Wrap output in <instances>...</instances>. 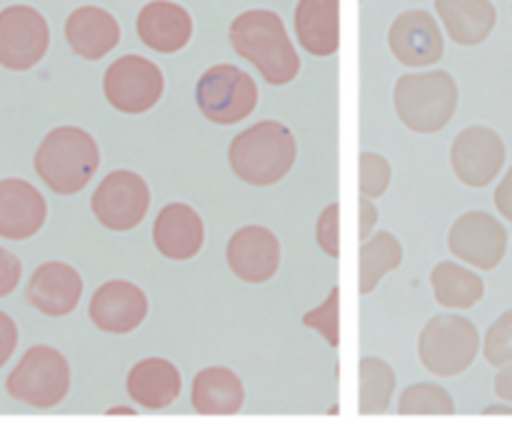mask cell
Instances as JSON below:
<instances>
[{
    "instance_id": "3",
    "label": "cell",
    "mask_w": 512,
    "mask_h": 440,
    "mask_svg": "<svg viewBox=\"0 0 512 440\" xmlns=\"http://www.w3.org/2000/svg\"><path fill=\"white\" fill-rule=\"evenodd\" d=\"M298 158V143L288 125L278 120H260L253 128L233 138L228 160L238 180L268 188L290 173Z\"/></svg>"
},
{
    "instance_id": "37",
    "label": "cell",
    "mask_w": 512,
    "mask_h": 440,
    "mask_svg": "<svg viewBox=\"0 0 512 440\" xmlns=\"http://www.w3.org/2000/svg\"><path fill=\"white\" fill-rule=\"evenodd\" d=\"M495 395H498L503 403L512 405V365H505L498 373V378H495Z\"/></svg>"
},
{
    "instance_id": "34",
    "label": "cell",
    "mask_w": 512,
    "mask_h": 440,
    "mask_svg": "<svg viewBox=\"0 0 512 440\" xmlns=\"http://www.w3.org/2000/svg\"><path fill=\"white\" fill-rule=\"evenodd\" d=\"M15 345H18V325L8 313L0 310V368L13 358Z\"/></svg>"
},
{
    "instance_id": "29",
    "label": "cell",
    "mask_w": 512,
    "mask_h": 440,
    "mask_svg": "<svg viewBox=\"0 0 512 440\" xmlns=\"http://www.w3.org/2000/svg\"><path fill=\"white\" fill-rule=\"evenodd\" d=\"M485 360L495 368L512 365V310L500 315L483 338Z\"/></svg>"
},
{
    "instance_id": "18",
    "label": "cell",
    "mask_w": 512,
    "mask_h": 440,
    "mask_svg": "<svg viewBox=\"0 0 512 440\" xmlns=\"http://www.w3.org/2000/svg\"><path fill=\"white\" fill-rule=\"evenodd\" d=\"M135 30L150 50L173 55L193 38V18L183 5L170 3V0H150L138 13Z\"/></svg>"
},
{
    "instance_id": "32",
    "label": "cell",
    "mask_w": 512,
    "mask_h": 440,
    "mask_svg": "<svg viewBox=\"0 0 512 440\" xmlns=\"http://www.w3.org/2000/svg\"><path fill=\"white\" fill-rule=\"evenodd\" d=\"M315 240L328 258H340V205L330 203L315 225Z\"/></svg>"
},
{
    "instance_id": "35",
    "label": "cell",
    "mask_w": 512,
    "mask_h": 440,
    "mask_svg": "<svg viewBox=\"0 0 512 440\" xmlns=\"http://www.w3.org/2000/svg\"><path fill=\"white\" fill-rule=\"evenodd\" d=\"M493 203L498 208V213L512 223V165L508 168V173H505V178L498 183V188H495Z\"/></svg>"
},
{
    "instance_id": "21",
    "label": "cell",
    "mask_w": 512,
    "mask_h": 440,
    "mask_svg": "<svg viewBox=\"0 0 512 440\" xmlns=\"http://www.w3.org/2000/svg\"><path fill=\"white\" fill-rule=\"evenodd\" d=\"M183 375L178 365L165 358H145L130 368L125 390L130 400L145 410H163L178 400Z\"/></svg>"
},
{
    "instance_id": "10",
    "label": "cell",
    "mask_w": 512,
    "mask_h": 440,
    "mask_svg": "<svg viewBox=\"0 0 512 440\" xmlns=\"http://www.w3.org/2000/svg\"><path fill=\"white\" fill-rule=\"evenodd\" d=\"M50 45V28L43 13L30 5L0 10V65L15 73L35 68Z\"/></svg>"
},
{
    "instance_id": "20",
    "label": "cell",
    "mask_w": 512,
    "mask_h": 440,
    "mask_svg": "<svg viewBox=\"0 0 512 440\" xmlns=\"http://www.w3.org/2000/svg\"><path fill=\"white\" fill-rule=\"evenodd\" d=\"M65 40L78 58L100 60L118 48L120 25L105 8L80 5L65 20Z\"/></svg>"
},
{
    "instance_id": "19",
    "label": "cell",
    "mask_w": 512,
    "mask_h": 440,
    "mask_svg": "<svg viewBox=\"0 0 512 440\" xmlns=\"http://www.w3.org/2000/svg\"><path fill=\"white\" fill-rule=\"evenodd\" d=\"M153 243L168 260H190L203 250L205 225L188 203H168L153 223Z\"/></svg>"
},
{
    "instance_id": "5",
    "label": "cell",
    "mask_w": 512,
    "mask_h": 440,
    "mask_svg": "<svg viewBox=\"0 0 512 440\" xmlns=\"http://www.w3.org/2000/svg\"><path fill=\"white\" fill-rule=\"evenodd\" d=\"M5 390L18 403L48 410L63 403L70 390V365L65 355L53 345H33L23 353L8 380Z\"/></svg>"
},
{
    "instance_id": "2",
    "label": "cell",
    "mask_w": 512,
    "mask_h": 440,
    "mask_svg": "<svg viewBox=\"0 0 512 440\" xmlns=\"http://www.w3.org/2000/svg\"><path fill=\"white\" fill-rule=\"evenodd\" d=\"M35 173L58 195H75L88 188L100 168V148L88 130L60 125L50 130L35 150Z\"/></svg>"
},
{
    "instance_id": "22",
    "label": "cell",
    "mask_w": 512,
    "mask_h": 440,
    "mask_svg": "<svg viewBox=\"0 0 512 440\" xmlns=\"http://www.w3.org/2000/svg\"><path fill=\"white\" fill-rule=\"evenodd\" d=\"M298 43L315 58L340 50V0H298L295 8Z\"/></svg>"
},
{
    "instance_id": "11",
    "label": "cell",
    "mask_w": 512,
    "mask_h": 440,
    "mask_svg": "<svg viewBox=\"0 0 512 440\" xmlns=\"http://www.w3.org/2000/svg\"><path fill=\"white\" fill-rule=\"evenodd\" d=\"M505 158V140L488 125H470L460 130L450 145L453 173L468 188H485L493 183L503 170Z\"/></svg>"
},
{
    "instance_id": "25",
    "label": "cell",
    "mask_w": 512,
    "mask_h": 440,
    "mask_svg": "<svg viewBox=\"0 0 512 440\" xmlns=\"http://www.w3.org/2000/svg\"><path fill=\"white\" fill-rule=\"evenodd\" d=\"M430 283H433L435 300L453 310L475 308L485 295V280L475 270L453 263V260H443L435 265L430 273Z\"/></svg>"
},
{
    "instance_id": "36",
    "label": "cell",
    "mask_w": 512,
    "mask_h": 440,
    "mask_svg": "<svg viewBox=\"0 0 512 440\" xmlns=\"http://www.w3.org/2000/svg\"><path fill=\"white\" fill-rule=\"evenodd\" d=\"M375 225H378V208H375L373 198L363 195L360 198V238H370Z\"/></svg>"
},
{
    "instance_id": "14",
    "label": "cell",
    "mask_w": 512,
    "mask_h": 440,
    "mask_svg": "<svg viewBox=\"0 0 512 440\" xmlns=\"http://www.w3.org/2000/svg\"><path fill=\"white\" fill-rule=\"evenodd\" d=\"M233 275L245 283H268L280 268V240L265 225H245L235 230L225 248Z\"/></svg>"
},
{
    "instance_id": "24",
    "label": "cell",
    "mask_w": 512,
    "mask_h": 440,
    "mask_svg": "<svg viewBox=\"0 0 512 440\" xmlns=\"http://www.w3.org/2000/svg\"><path fill=\"white\" fill-rule=\"evenodd\" d=\"M435 10L458 45L485 43L498 23L493 0H435Z\"/></svg>"
},
{
    "instance_id": "23",
    "label": "cell",
    "mask_w": 512,
    "mask_h": 440,
    "mask_svg": "<svg viewBox=\"0 0 512 440\" xmlns=\"http://www.w3.org/2000/svg\"><path fill=\"white\" fill-rule=\"evenodd\" d=\"M190 403L200 415H235L243 410L245 388L235 370L225 365H210L193 378Z\"/></svg>"
},
{
    "instance_id": "30",
    "label": "cell",
    "mask_w": 512,
    "mask_h": 440,
    "mask_svg": "<svg viewBox=\"0 0 512 440\" xmlns=\"http://www.w3.org/2000/svg\"><path fill=\"white\" fill-rule=\"evenodd\" d=\"M393 180V168L380 153L365 150L360 155V193L368 198H380Z\"/></svg>"
},
{
    "instance_id": "6",
    "label": "cell",
    "mask_w": 512,
    "mask_h": 440,
    "mask_svg": "<svg viewBox=\"0 0 512 440\" xmlns=\"http://www.w3.org/2000/svg\"><path fill=\"white\" fill-rule=\"evenodd\" d=\"M478 350V325L463 315H435L425 323L418 340L420 363L438 378L465 373L478 358Z\"/></svg>"
},
{
    "instance_id": "1",
    "label": "cell",
    "mask_w": 512,
    "mask_h": 440,
    "mask_svg": "<svg viewBox=\"0 0 512 440\" xmlns=\"http://www.w3.org/2000/svg\"><path fill=\"white\" fill-rule=\"evenodd\" d=\"M230 45L243 60L253 63L270 85H288L300 73V55L273 10H245L230 23Z\"/></svg>"
},
{
    "instance_id": "28",
    "label": "cell",
    "mask_w": 512,
    "mask_h": 440,
    "mask_svg": "<svg viewBox=\"0 0 512 440\" xmlns=\"http://www.w3.org/2000/svg\"><path fill=\"white\" fill-rule=\"evenodd\" d=\"M398 410L403 415H453L455 400L443 385L415 383L403 390Z\"/></svg>"
},
{
    "instance_id": "8",
    "label": "cell",
    "mask_w": 512,
    "mask_h": 440,
    "mask_svg": "<svg viewBox=\"0 0 512 440\" xmlns=\"http://www.w3.org/2000/svg\"><path fill=\"white\" fill-rule=\"evenodd\" d=\"M163 70L143 55H123L113 60L103 75L105 100L118 113L140 115L148 113L163 98Z\"/></svg>"
},
{
    "instance_id": "13",
    "label": "cell",
    "mask_w": 512,
    "mask_h": 440,
    "mask_svg": "<svg viewBox=\"0 0 512 440\" xmlns=\"http://www.w3.org/2000/svg\"><path fill=\"white\" fill-rule=\"evenodd\" d=\"M390 53L408 68H428L445 53L440 25L428 10H405L393 20L388 30Z\"/></svg>"
},
{
    "instance_id": "31",
    "label": "cell",
    "mask_w": 512,
    "mask_h": 440,
    "mask_svg": "<svg viewBox=\"0 0 512 440\" xmlns=\"http://www.w3.org/2000/svg\"><path fill=\"white\" fill-rule=\"evenodd\" d=\"M338 300H340L338 288H333V290H330L328 300H325V303L320 305V308L310 310V313L303 318V323L308 325V328H315V330H318V333L325 335V340H328L330 348H338V345H340Z\"/></svg>"
},
{
    "instance_id": "27",
    "label": "cell",
    "mask_w": 512,
    "mask_h": 440,
    "mask_svg": "<svg viewBox=\"0 0 512 440\" xmlns=\"http://www.w3.org/2000/svg\"><path fill=\"white\" fill-rule=\"evenodd\" d=\"M395 370L383 358L360 360V413L383 415L395 395Z\"/></svg>"
},
{
    "instance_id": "9",
    "label": "cell",
    "mask_w": 512,
    "mask_h": 440,
    "mask_svg": "<svg viewBox=\"0 0 512 440\" xmlns=\"http://www.w3.org/2000/svg\"><path fill=\"white\" fill-rule=\"evenodd\" d=\"M90 208L103 228L128 233L148 215L150 188L133 170H113L95 188Z\"/></svg>"
},
{
    "instance_id": "12",
    "label": "cell",
    "mask_w": 512,
    "mask_h": 440,
    "mask_svg": "<svg viewBox=\"0 0 512 440\" xmlns=\"http://www.w3.org/2000/svg\"><path fill=\"white\" fill-rule=\"evenodd\" d=\"M448 248L463 263L478 270H495L508 250V230L495 215L470 210L460 215L448 233Z\"/></svg>"
},
{
    "instance_id": "16",
    "label": "cell",
    "mask_w": 512,
    "mask_h": 440,
    "mask_svg": "<svg viewBox=\"0 0 512 440\" xmlns=\"http://www.w3.org/2000/svg\"><path fill=\"white\" fill-rule=\"evenodd\" d=\"M25 298L38 313L48 318H65L78 308L83 298V278L73 265L50 260L30 275Z\"/></svg>"
},
{
    "instance_id": "7",
    "label": "cell",
    "mask_w": 512,
    "mask_h": 440,
    "mask_svg": "<svg viewBox=\"0 0 512 440\" xmlns=\"http://www.w3.org/2000/svg\"><path fill=\"white\" fill-rule=\"evenodd\" d=\"M258 85L238 65L220 63L205 70L195 88L198 110L215 125H235L258 108Z\"/></svg>"
},
{
    "instance_id": "4",
    "label": "cell",
    "mask_w": 512,
    "mask_h": 440,
    "mask_svg": "<svg viewBox=\"0 0 512 440\" xmlns=\"http://www.w3.org/2000/svg\"><path fill=\"white\" fill-rule=\"evenodd\" d=\"M395 113L413 133H438L458 110V83L445 70L400 75L393 90Z\"/></svg>"
},
{
    "instance_id": "17",
    "label": "cell",
    "mask_w": 512,
    "mask_h": 440,
    "mask_svg": "<svg viewBox=\"0 0 512 440\" xmlns=\"http://www.w3.org/2000/svg\"><path fill=\"white\" fill-rule=\"evenodd\" d=\"M48 220V203L33 183L20 178L0 180V238L28 240Z\"/></svg>"
},
{
    "instance_id": "33",
    "label": "cell",
    "mask_w": 512,
    "mask_h": 440,
    "mask_svg": "<svg viewBox=\"0 0 512 440\" xmlns=\"http://www.w3.org/2000/svg\"><path fill=\"white\" fill-rule=\"evenodd\" d=\"M20 278H23V263L18 260V255L0 248V298H8L18 288Z\"/></svg>"
},
{
    "instance_id": "26",
    "label": "cell",
    "mask_w": 512,
    "mask_h": 440,
    "mask_svg": "<svg viewBox=\"0 0 512 440\" xmlns=\"http://www.w3.org/2000/svg\"><path fill=\"white\" fill-rule=\"evenodd\" d=\"M403 265V245L388 230L365 238L360 248V293L368 295L378 288L380 280Z\"/></svg>"
},
{
    "instance_id": "15",
    "label": "cell",
    "mask_w": 512,
    "mask_h": 440,
    "mask_svg": "<svg viewBox=\"0 0 512 440\" xmlns=\"http://www.w3.org/2000/svg\"><path fill=\"white\" fill-rule=\"evenodd\" d=\"M88 313L103 333H133L148 318V295L130 280H108L93 293Z\"/></svg>"
}]
</instances>
